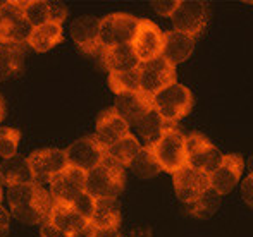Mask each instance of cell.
<instances>
[{
    "mask_svg": "<svg viewBox=\"0 0 253 237\" xmlns=\"http://www.w3.org/2000/svg\"><path fill=\"white\" fill-rule=\"evenodd\" d=\"M24 45L2 43L0 45V81L16 76L23 70Z\"/></svg>",
    "mask_w": 253,
    "mask_h": 237,
    "instance_id": "25",
    "label": "cell"
},
{
    "mask_svg": "<svg viewBox=\"0 0 253 237\" xmlns=\"http://www.w3.org/2000/svg\"><path fill=\"white\" fill-rule=\"evenodd\" d=\"M7 198L12 217L16 220L26 225H42L48 222L53 201L50 193L43 186L37 182L10 186L7 191Z\"/></svg>",
    "mask_w": 253,
    "mask_h": 237,
    "instance_id": "1",
    "label": "cell"
},
{
    "mask_svg": "<svg viewBox=\"0 0 253 237\" xmlns=\"http://www.w3.org/2000/svg\"><path fill=\"white\" fill-rule=\"evenodd\" d=\"M164 47V33L155 23L148 19H138L136 33L131 41L136 59L140 64L150 62V60L160 57Z\"/></svg>",
    "mask_w": 253,
    "mask_h": 237,
    "instance_id": "11",
    "label": "cell"
},
{
    "mask_svg": "<svg viewBox=\"0 0 253 237\" xmlns=\"http://www.w3.org/2000/svg\"><path fill=\"white\" fill-rule=\"evenodd\" d=\"M138 19L131 14L114 12L100 19L98 38L102 48L116 47V45H131L136 33Z\"/></svg>",
    "mask_w": 253,
    "mask_h": 237,
    "instance_id": "7",
    "label": "cell"
},
{
    "mask_svg": "<svg viewBox=\"0 0 253 237\" xmlns=\"http://www.w3.org/2000/svg\"><path fill=\"white\" fill-rule=\"evenodd\" d=\"M195 48V38L188 36L179 31H166L164 33V47L160 57L170 64L172 67H176L177 64L184 62L191 57Z\"/></svg>",
    "mask_w": 253,
    "mask_h": 237,
    "instance_id": "18",
    "label": "cell"
},
{
    "mask_svg": "<svg viewBox=\"0 0 253 237\" xmlns=\"http://www.w3.org/2000/svg\"><path fill=\"white\" fill-rule=\"evenodd\" d=\"M84 180L86 174L78 169L67 167L57 174L50 182V196L53 203L71 204L81 193H84Z\"/></svg>",
    "mask_w": 253,
    "mask_h": 237,
    "instance_id": "13",
    "label": "cell"
},
{
    "mask_svg": "<svg viewBox=\"0 0 253 237\" xmlns=\"http://www.w3.org/2000/svg\"><path fill=\"white\" fill-rule=\"evenodd\" d=\"M123 215L121 203L117 198H100L95 200L93 213L90 218V225L93 229H119Z\"/></svg>",
    "mask_w": 253,
    "mask_h": 237,
    "instance_id": "20",
    "label": "cell"
},
{
    "mask_svg": "<svg viewBox=\"0 0 253 237\" xmlns=\"http://www.w3.org/2000/svg\"><path fill=\"white\" fill-rule=\"evenodd\" d=\"M9 213L3 210V206L0 204V237H7L9 236Z\"/></svg>",
    "mask_w": 253,
    "mask_h": 237,
    "instance_id": "38",
    "label": "cell"
},
{
    "mask_svg": "<svg viewBox=\"0 0 253 237\" xmlns=\"http://www.w3.org/2000/svg\"><path fill=\"white\" fill-rule=\"evenodd\" d=\"M124 182H126L124 167L105 157V160L98 167L86 172L84 193H88L95 200L117 198L124 191Z\"/></svg>",
    "mask_w": 253,
    "mask_h": 237,
    "instance_id": "3",
    "label": "cell"
},
{
    "mask_svg": "<svg viewBox=\"0 0 253 237\" xmlns=\"http://www.w3.org/2000/svg\"><path fill=\"white\" fill-rule=\"evenodd\" d=\"M109 88L116 93V97L123 93H136L140 91V70L133 69L127 72H110Z\"/></svg>",
    "mask_w": 253,
    "mask_h": 237,
    "instance_id": "30",
    "label": "cell"
},
{
    "mask_svg": "<svg viewBox=\"0 0 253 237\" xmlns=\"http://www.w3.org/2000/svg\"><path fill=\"white\" fill-rule=\"evenodd\" d=\"M67 158V167L78 169L81 172H90L105 160V150L95 141L93 136L81 137L74 141L67 150H64Z\"/></svg>",
    "mask_w": 253,
    "mask_h": 237,
    "instance_id": "12",
    "label": "cell"
},
{
    "mask_svg": "<svg viewBox=\"0 0 253 237\" xmlns=\"http://www.w3.org/2000/svg\"><path fill=\"white\" fill-rule=\"evenodd\" d=\"M33 174H31L28 158L23 155H14L0 164V184L7 186H19V184H33Z\"/></svg>",
    "mask_w": 253,
    "mask_h": 237,
    "instance_id": "22",
    "label": "cell"
},
{
    "mask_svg": "<svg viewBox=\"0 0 253 237\" xmlns=\"http://www.w3.org/2000/svg\"><path fill=\"white\" fill-rule=\"evenodd\" d=\"M98 28H100V19L93 16L78 17L71 24V36L81 52L88 55H97L103 50L98 38Z\"/></svg>",
    "mask_w": 253,
    "mask_h": 237,
    "instance_id": "17",
    "label": "cell"
},
{
    "mask_svg": "<svg viewBox=\"0 0 253 237\" xmlns=\"http://www.w3.org/2000/svg\"><path fill=\"white\" fill-rule=\"evenodd\" d=\"M252 184H253V175L250 174L247 179H245V182H243V186H241V194H243V200L247 201L248 204H253V194H252Z\"/></svg>",
    "mask_w": 253,
    "mask_h": 237,
    "instance_id": "37",
    "label": "cell"
},
{
    "mask_svg": "<svg viewBox=\"0 0 253 237\" xmlns=\"http://www.w3.org/2000/svg\"><path fill=\"white\" fill-rule=\"evenodd\" d=\"M48 5H50V23L62 26L64 19L67 17V7L62 2H48Z\"/></svg>",
    "mask_w": 253,
    "mask_h": 237,
    "instance_id": "35",
    "label": "cell"
},
{
    "mask_svg": "<svg viewBox=\"0 0 253 237\" xmlns=\"http://www.w3.org/2000/svg\"><path fill=\"white\" fill-rule=\"evenodd\" d=\"M0 203H2V184H0Z\"/></svg>",
    "mask_w": 253,
    "mask_h": 237,
    "instance_id": "42",
    "label": "cell"
},
{
    "mask_svg": "<svg viewBox=\"0 0 253 237\" xmlns=\"http://www.w3.org/2000/svg\"><path fill=\"white\" fill-rule=\"evenodd\" d=\"M127 167L133 170L134 175H138V177L141 179H150V177H155L157 174H160V167L159 164L155 162V158H153L150 148L145 144V146L140 148V151L136 153V157L133 158V160L129 162V165Z\"/></svg>",
    "mask_w": 253,
    "mask_h": 237,
    "instance_id": "28",
    "label": "cell"
},
{
    "mask_svg": "<svg viewBox=\"0 0 253 237\" xmlns=\"http://www.w3.org/2000/svg\"><path fill=\"white\" fill-rule=\"evenodd\" d=\"M243 169H245V160L241 155L238 153L224 155L220 165L209 175L210 189L215 191L219 196L229 194L234 189V186L240 182Z\"/></svg>",
    "mask_w": 253,
    "mask_h": 237,
    "instance_id": "14",
    "label": "cell"
},
{
    "mask_svg": "<svg viewBox=\"0 0 253 237\" xmlns=\"http://www.w3.org/2000/svg\"><path fill=\"white\" fill-rule=\"evenodd\" d=\"M152 108L167 124H176L184 119L193 108V95L184 84L176 81L152 97Z\"/></svg>",
    "mask_w": 253,
    "mask_h": 237,
    "instance_id": "4",
    "label": "cell"
},
{
    "mask_svg": "<svg viewBox=\"0 0 253 237\" xmlns=\"http://www.w3.org/2000/svg\"><path fill=\"white\" fill-rule=\"evenodd\" d=\"M177 2H179V0H170V2H167V0H153L152 7H153V10L159 14V16L170 17V14L176 10Z\"/></svg>",
    "mask_w": 253,
    "mask_h": 237,
    "instance_id": "34",
    "label": "cell"
},
{
    "mask_svg": "<svg viewBox=\"0 0 253 237\" xmlns=\"http://www.w3.org/2000/svg\"><path fill=\"white\" fill-rule=\"evenodd\" d=\"M48 222H50L53 227H57L59 231H62L67 236L74 234L76 231H80L84 225L90 224L81 215H78L69 204H59V203H53Z\"/></svg>",
    "mask_w": 253,
    "mask_h": 237,
    "instance_id": "23",
    "label": "cell"
},
{
    "mask_svg": "<svg viewBox=\"0 0 253 237\" xmlns=\"http://www.w3.org/2000/svg\"><path fill=\"white\" fill-rule=\"evenodd\" d=\"M0 45H2V41H0Z\"/></svg>",
    "mask_w": 253,
    "mask_h": 237,
    "instance_id": "44",
    "label": "cell"
},
{
    "mask_svg": "<svg viewBox=\"0 0 253 237\" xmlns=\"http://www.w3.org/2000/svg\"><path fill=\"white\" fill-rule=\"evenodd\" d=\"M148 148L160 170L167 174H176L186 165V134L176 124L164 129L159 139Z\"/></svg>",
    "mask_w": 253,
    "mask_h": 237,
    "instance_id": "2",
    "label": "cell"
},
{
    "mask_svg": "<svg viewBox=\"0 0 253 237\" xmlns=\"http://www.w3.org/2000/svg\"><path fill=\"white\" fill-rule=\"evenodd\" d=\"M23 14L31 28L43 26L50 23V5L48 0H19Z\"/></svg>",
    "mask_w": 253,
    "mask_h": 237,
    "instance_id": "29",
    "label": "cell"
},
{
    "mask_svg": "<svg viewBox=\"0 0 253 237\" xmlns=\"http://www.w3.org/2000/svg\"><path fill=\"white\" fill-rule=\"evenodd\" d=\"M28 164H30L35 182L43 186V184L50 182L57 174L66 170L67 158L64 150H59V148H45V150L33 151L28 157Z\"/></svg>",
    "mask_w": 253,
    "mask_h": 237,
    "instance_id": "10",
    "label": "cell"
},
{
    "mask_svg": "<svg viewBox=\"0 0 253 237\" xmlns=\"http://www.w3.org/2000/svg\"><path fill=\"white\" fill-rule=\"evenodd\" d=\"M224 155L203 134L191 133L186 136V165L210 175L222 162Z\"/></svg>",
    "mask_w": 253,
    "mask_h": 237,
    "instance_id": "6",
    "label": "cell"
},
{
    "mask_svg": "<svg viewBox=\"0 0 253 237\" xmlns=\"http://www.w3.org/2000/svg\"><path fill=\"white\" fill-rule=\"evenodd\" d=\"M33 28L26 21L19 0H5L0 9V41L2 43L24 45Z\"/></svg>",
    "mask_w": 253,
    "mask_h": 237,
    "instance_id": "5",
    "label": "cell"
},
{
    "mask_svg": "<svg viewBox=\"0 0 253 237\" xmlns=\"http://www.w3.org/2000/svg\"><path fill=\"white\" fill-rule=\"evenodd\" d=\"M69 237H95V229L88 224V225H84L83 229H80V231L74 232V234H71Z\"/></svg>",
    "mask_w": 253,
    "mask_h": 237,
    "instance_id": "40",
    "label": "cell"
},
{
    "mask_svg": "<svg viewBox=\"0 0 253 237\" xmlns=\"http://www.w3.org/2000/svg\"><path fill=\"white\" fill-rule=\"evenodd\" d=\"M3 3H5V0H0V9L3 7Z\"/></svg>",
    "mask_w": 253,
    "mask_h": 237,
    "instance_id": "43",
    "label": "cell"
},
{
    "mask_svg": "<svg viewBox=\"0 0 253 237\" xmlns=\"http://www.w3.org/2000/svg\"><path fill=\"white\" fill-rule=\"evenodd\" d=\"M169 126H174V124H167L166 120H162V117H160L153 108L148 110L143 117L134 124L138 134H140L141 139L147 143V146H150V144L155 143V141L160 137V134L164 133V129H167Z\"/></svg>",
    "mask_w": 253,
    "mask_h": 237,
    "instance_id": "27",
    "label": "cell"
},
{
    "mask_svg": "<svg viewBox=\"0 0 253 237\" xmlns=\"http://www.w3.org/2000/svg\"><path fill=\"white\" fill-rule=\"evenodd\" d=\"M127 134H129V126L117 115V112L114 108H107L98 115L93 137L103 150L116 144L117 141L126 137Z\"/></svg>",
    "mask_w": 253,
    "mask_h": 237,
    "instance_id": "16",
    "label": "cell"
},
{
    "mask_svg": "<svg viewBox=\"0 0 253 237\" xmlns=\"http://www.w3.org/2000/svg\"><path fill=\"white\" fill-rule=\"evenodd\" d=\"M114 110L131 127L148 110H152V100L145 97V95H141L140 91H136V93H123L116 97Z\"/></svg>",
    "mask_w": 253,
    "mask_h": 237,
    "instance_id": "19",
    "label": "cell"
},
{
    "mask_svg": "<svg viewBox=\"0 0 253 237\" xmlns=\"http://www.w3.org/2000/svg\"><path fill=\"white\" fill-rule=\"evenodd\" d=\"M95 237H124L119 229H95Z\"/></svg>",
    "mask_w": 253,
    "mask_h": 237,
    "instance_id": "39",
    "label": "cell"
},
{
    "mask_svg": "<svg viewBox=\"0 0 253 237\" xmlns=\"http://www.w3.org/2000/svg\"><path fill=\"white\" fill-rule=\"evenodd\" d=\"M21 139V131L12 127H0V157L3 160L17 155V144Z\"/></svg>",
    "mask_w": 253,
    "mask_h": 237,
    "instance_id": "32",
    "label": "cell"
},
{
    "mask_svg": "<svg viewBox=\"0 0 253 237\" xmlns=\"http://www.w3.org/2000/svg\"><path fill=\"white\" fill-rule=\"evenodd\" d=\"M69 206L73 208L78 215H81L86 222H90L91 213H93V206H95V198H91L88 193H81Z\"/></svg>",
    "mask_w": 253,
    "mask_h": 237,
    "instance_id": "33",
    "label": "cell"
},
{
    "mask_svg": "<svg viewBox=\"0 0 253 237\" xmlns=\"http://www.w3.org/2000/svg\"><path fill=\"white\" fill-rule=\"evenodd\" d=\"M141 144L136 139V136L133 134H127L126 137H123L121 141H117L116 144H112L110 148L105 150V157L110 158L112 162H116L121 167H127L129 162L136 157V153L140 151Z\"/></svg>",
    "mask_w": 253,
    "mask_h": 237,
    "instance_id": "26",
    "label": "cell"
},
{
    "mask_svg": "<svg viewBox=\"0 0 253 237\" xmlns=\"http://www.w3.org/2000/svg\"><path fill=\"white\" fill-rule=\"evenodd\" d=\"M169 19L174 24V31L197 38L207 26V3L200 0H179Z\"/></svg>",
    "mask_w": 253,
    "mask_h": 237,
    "instance_id": "9",
    "label": "cell"
},
{
    "mask_svg": "<svg viewBox=\"0 0 253 237\" xmlns=\"http://www.w3.org/2000/svg\"><path fill=\"white\" fill-rule=\"evenodd\" d=\"M102 60L105 69L110 72H127L140 67V60L136 59L131 45H116L102 50Z\"/></svg>",
    "mask_w": 253,
    "mask_h": 237,
    "instance_id": "21",
    "label": "cell"
},
{
    "mask_svg": "<svg viewBox=\"0 0 253 237\" xmlns=\"http://www.w3.org/2000/svg\"><path fill=\"white\" fill-rule=\"evenodd\" d=\"M40 234H42V237H69L67 234H64L62 231H59L57 227H53L50 222H45V224H42Z\"/></svg>",
    "mask_w": 253,
    "mask_h": 237,
    "instance_id": "36",
    "label": "cell"
},
{
    "mask_svg": "<svg viewBox=\"0 0 253 237\" xmlns=\"http://www.w3.org/2000/svg\"><path fill=\"white\" fill-rule=\"evenodd\" d=\"M3 115H5V105H3V100H2V97H0V122H2Z\"/></svg>",
    "mask_w": 253,
    "mask_h": 237,
    "instance_id": "41",
    "label": "cell"
},
{
    "mask_svg": "<svg viewBox=\"0 0 253 237\" xmlns=\"http://www.w3.org/2000/svg\"><path fill=\"white\" fill-rule=\"evenodd\" d=\"M219 204H220V196L215 191L209 189L191 204V213L198 218H209L215 213Z\"/></svg>",
    "mask_w": 253,
    "mask_h": 237,
    "instance_id": "31",
    "label": "cell"
},
{
    "mask_svg": "<svg viewBox=\"0 0 253 237\" xmlns=\"http://www.w3.org/2000/svg\"><path fill=\"white\" fill-rule=\"evenodd\" d=\"M138 70H140V93L150 100L153 95L176 83V67H172L162 57L140 64Z\"/></svg>",
    "mask_w": 253,
    "mask_h": 237,
    "instance_id": "8",
    "label": "cell"
},
{
    "mask_svg": "<svg viewBox=\"0 0 253 237\" xmlns=\"http://www.w3.org/2000/svg\"><path fill=\"white\" fill-rule=\"evenodd\" d=\"M62 26L55 23H47L43 26H38L31 30L28 38V45L37 52H48L59 43H62Z\"/></svg>",
    "mask_w": 253,
    "mask_h": 237,
    "instance_id": "24",
    "label": "cell"
},
{
    "mask_svg": "<svg viewBox=\"0 0 253 237\" xmlns=\"http://www.w3.org/2000/svg\"><path fill=\"white\" fill-rule=\"evenodd\" d=\"M172 175H174V189H176L177 198L183 203L193 204L205 191L210 189L209 175L203 174L200 170H195V169L188 167V165H184L183 169H179Z\"/></svg>",
    "mask_w": 253,
    "mask_h": 237,
    "instance_id": "15",
    "label": "cell"
}]
</instances>
